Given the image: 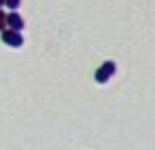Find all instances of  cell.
Returning <instances> with one entry per match:
<instances>
[{
	"label": "cell",
	"mask_w": 155,
	"mask_h": 150,
	"mask_svg": "<svg viewBox=\"0 0 155 150\" xmlns=\"http://www.w3.org/2000/svg\"><path fill=\"white\" fill-rule=\"evenodd\" d=\"M114 74H116V63H114V61H105V63H103L96 72H94V81H96L98 85H105Z\"/></svg>",
	"instance_id": "obj_1"
},
{
	"label": "cell",
	"mask_w": 155,
	"mask_h": 150,
	"mask_svg": "<svg viewBox=\"0 0 155 150\" xmlns=\"http://www.w3.org/2000/svg\"><path fill=\"white\" fill-rule=\"evenodd\" d=\"M0 35H2V42L7 46H11V48H22L24 46V37H22L20 31H15V28H5Z\"/></svg>",
	"instance_id": "obj_2"
},
{
	"label": "cell",
	"mask_w": 155,
	"mask_h": 150,
	"mask_svg": "<svg viewBox=\"0 0 155 150\" xmlns=\"http://www.w3.org/2000/svg\"><path fill=\"white\" fill-rule=\"evenodd\" d=\"M7 28H15V31H22L24 28V20L18 11H11L7 13Z\"/></svg>",
	"instance_id": "obj_3"
},
{
	"label": "cell",
	"mask_w": 155,
	"mask_h": 150,
	"mask_svg": "<svg viewBox=\"0 0 155 150\" xmlns=\"http://www.w3.org/2000/svg\"><path fill=\"white\" fill-rule=\"evenodd\" d=\"M7 28V13L2 11V7H0V33H2Z\"/></svg>",
	"instance_id": "obj_4"
},
{
	"label": "cell",
	"mask_w": 155,
	"mask_h": 150,
	"mask_svg": "<svg viewBox=\"0 0 155 150\" xmlns=\"http://www.w3.org/2000/svg\"><path fill=\"white\" fill-rule=\"evenodd\" d=\"M20 5H22V0H7V7L11 9V11H18Z\"/></svg>",
	"instance_id": "obj_5"
},
{
	"label": "cell",
	"mask_w": 155,
	"mask_h": 150,
	"mask_svg": "<svg viewBox=\"0 0 155 150\" xmlns=\"http://www.w3.org/2000/svg\"><path fill=\"white\" fill-rule=\"evenodd\" d=\"M7 5V0H0V7H5Z\"/></svg>",
	"instance_id": "obj_6"
}]
</instances>
